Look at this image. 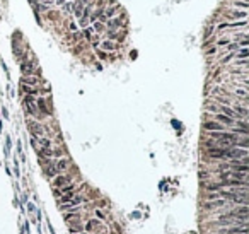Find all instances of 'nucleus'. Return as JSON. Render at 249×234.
Segmentation results:
<instances>
[{
    "label": "nucleus",
    "instance_id": "obj_1",
    "mask_svg": "<svg viewBox=\"0 0 249 234\" xmlns=\"http://www.w3.org/2000/svg\"><path fill=\"white\" fill-rule=\"evenodd\" d=\"M203 128L208 130V132H225V127L220 125L218 122H205Z\"/></svg>",
    "mask_w": 249,
    "mask_h": 234
},
{
    "label": "nucleus",
    "instance_id": "obj_2",
    "mask_svg": "<svg viewBox=\"0 0 249 234\" xmlns=\"http://www.w3.org/2000/svg\"><path fill=\"white\" fill-rule=\"evenodd\" d=\"M208 156L213 159H225V149L222 147H210L208 149Z\"/></svg>",
    "mask_w": 249,
    "mask_h": 234
},
{
    "label": "nucleus",
    "instance_id": "obj_3",
    "mask_svg": "<svg viewBox=\"0 0 249 234\" xmlns=\"http://www.w3.org/2000/svg\"><path fill=\"white\" fill-rule=\"evenodd\" d=\"M27 128H29V132L32 133V137H39V135H43V127L39 125V123L36 122H27Z\"/></svg>",
    "mask_w": 249,
    "mask_h": 234
},
{
    "label": "nucleus",
    "instance_id": "obj_4",
    "mask_svg": "<svg viewBox=\"0 0 249 234\" xmlns=\"http://www.w3.org/2000/svg\"><path fill=\"white\" fill-rule=\"evenodd\" d=\"M70 181V176L67 174H58V176L53 180V188H58V186H65L67 183Z\"/></svg>",
    "mask_w": 249,
    "mask_h": 234
},
{
    "label": "nucleus",
    "instance_id": "obj_5",
    "mask_svg": "<svg viewBox=\"0 0 249 234\" xmlns=\"http://www.w3.org/2000/svg\"><path fill=\"white\" fill-rule=\"evenodd\" d=\"M222 234H247V227H239V226H234L229 229H222Z\"/></svg>",
    "mask_w": 249,
    "mask_h": 234
},
{
    "label": "nucleus",
    "instance_id": "obj_6",
    "mask_svg": "<svg viewBox=\"0 0 249 234\" xmlns=\"http://www.w3.org/2000/svg\"><path fill=\"white\" fill-rule=\"evenodd\" d=\"M215 120H217V122L220 123V125H234V123H236V120L229 118V116L222 115V113H218V115H215Z\"/></svg>",
    "mask_w": 249,
    "mask_h": 234
},
{
    "label": "nucleus",
    "instance_id": "obj_7",
    "mask_svg": "<svg viewBox=\"0 0 249 234\" xmlns=\"http://www.w3.org/2000/svg\"><path fill=\"white\" fill-rule=\"evenodd\" d=\"M234 147H241V149H247L249 147V137H242V138H237Z\"/></svg>",
    "mask_w": 249,
    "mask_h": 234
},
{
    "label": "nucleus",
    "instance_id": "obj_8",
    "mask_svg": "<svg viewBox=\"0 0 249 234\" xmlns=\"http://www.w3.org/2000/svg\"><path fill=\"white\" fill-rule=\"evenodd\" d=\"M84 0H79L77 3L74 5V14L75 16H79V17H82V12H84Z\"/></svg>",
    "mask_w": 249,
    "mask_h": 234
},
{
    "label": "nucleus",
    "instance_id": "obj_9",
    "mask_svg": "<svg viewBox=\"0 0 249 234\" xmlns=\"http://www.w3.org/2000/svg\"><path fill=\"white\" fill-rule=\"evenodd\" d=\"M68 162H70L68 159H60L58 162H56V166H55L56 173H60V171H65V169H67V167H68Z\"/></svg>",
    "mask_w": 249,
    "mask_h": 234
},
{
    "label": "nucleus",
    "instance_id": "obj_10",
    "mask_svg": "<svg viewBox=\"0 0 249 234\" xmlns=\"http://www.w3.org/2000/svg\"><path fill=\"white\" fill-rule=\"evenodd\" d=\"M222 205H225V200H223V198H218V200H212V202L205 203V207H207V208H213V207H222Z\"/></svg>",
    "mask_w": 249,
    "mask_h": 234
},
{
    "label": "nucleus",
    "instance_id": "obj_11",
    "mask_svg": "<svg viewBox=\"0 0 249 234\" xmlns=\"http://www.w3.org/2000/svg\"><path fill=\"white\" fill-rule=\"evenodd\" d=\"M38 108L41 109L43 111V115H51V113H50V109H48V106H46V103H45V99H38Z\"/></svg>",
    "mask_w": 249,
    "mask_h": 234
},
{
    "label": "nucleus",
    "instance_id": "obj_12",
    "mask_svg": "<svg viewBox=\"0 0 249 234\" xmlns=\"http://www.w3.org/2000/svg\"><path fill=\"white\" fill-rule=\"evenodd\" d=\"M82 229H84V227L80 226V222H74V226H70L68 231H70V234H77V232H84Z\"/></svg>",
    "mask_w": 249,
    "mask_h": 234
},
{
    "label": "nucleus",
    "instance_id": "obj_13",
    "mask_svg": "<svg viewBox=\"0 0 249 234\" xmlns=\"http://www.w3.org/2000/svg\"><path fill=\"white\" fill-rule=\"evenodd\" d=\"M21 70L24 72V74H32V63H29V62H24L22 65H21Z\"/></svg>",
    "mask_w": 249,
    "mask_h": 234
},
{
    "label": "nucleus",
    "instance_id": "obj_14",
    "mask_svg": "<svg viewBox=\"0 0 249 234\" xmlns=\"http://www.w3.org/2000/svg\"><path fill=\"white\" fill-rule=\"evenodd\" d=\"M22 84L26 86V84H29V86H36L38 84V79L32 77V75H29V77H22Z\"/></svg>",
    "mask_w": 249,
    "mask_h": 234
},
{
    "label": "nucleus",
    "instance_id": "obj_15",
    "mask_svg": "<svg viewBox=\"0 0 249 234\" xmlns=\"http://www.w3.org/2000/svg\"><path fill=\"white\" fill-rule=\"evenodd\" d=\"M108 26L113 27V29H116V27L121 26V22H120V19H109V21H108Z\"/></svg>",
    "mask_w": 249,
    "mask_h": 234
},
{
    "label": "nucleus",
    "instance_id": "obj_16",
    "mask_svg": "<svg viewBox=\"0 0 249 234\" xmlns=\"http://www.w3.org/2000/svg\"><path fill=\"white\" fill-rule=\"evenodd\" d=\"M39 144H41V149H50V145H51V142H50L48 138L41 137V138H39Z\"/></svg>",
    "mask_w": 249,
    "mask_h": 234
},
{
    "label": "nucleus",
    "instance_id": "obj_17",
    "mask_svg": "<svg viewBox=\"0 0 249 234\" xmlns=\"http://www.w3.org/2000/svg\"><path fill=\"white\" fill-rule=\"evenodd\" d=\"M74 190H75V186H74V185H65V186H63V190H60V192H62V195H63V193L67 195V193H74Z\"/></svg>",
    "mask_w": 249,
    "mask_h": 234
},
{
    "label": "nucleus",
    "instance_id": "obj_18",
    "mask_svg": "<svg viewBox=\"0 0 249 234\" xmlns=\"http://www.w3.org/2000/svg\"><path fill=\"white\" fill-rule=\"evenodd\" d=\"M45 173L48 174L50 178H51V176H55V174H58V173H56V169H55V166H48V167L45 169Z\"/></svg>",
    "mask_w": 249,
    "mask_h": 234
},
{
    "label": "nucleus",
    "instance_id": "obj_19",
    "mask_svg": "<svg viewBox=\"0 0 249 234\" xmlns=\"http://www.w3.org/2000/svg\"><path fill=\"white\" fill-rule=\"evenodd\" d=\"M103 48H104V50H108V52H111V50H114V43H111V41H104V43H103Z\"/></svg>",
    "mask_w": 249,
    "mask_h": 234
},
{
    "label": "nucleus",
    "instance_id": "obj_20",
    "mask_svg": "<svg viewBox=\"0 0 249 234\" xmlns=\"http://www.w3.org/2000/svg\"><path fill=\"white\" fill-rule=\"evenodd\" d=\"M94 29H96L97 32L104 31V24H103V22H99V21H96V22H94Z\"/></svg>",
    "mask_w": 249,
    "mask_h": 234
},
{
    "label": "nucleus",
    "instance_id": "obj_21",
    "mask_svg": "<svg viewBox=\"0 0 249 234\" xmlns=\"http://www.w3.org/2000/svg\"><path fill=\"white\" fill-rule=\"evenodd\" d=\"M51 152H53L55 157H62L63 156V149H55V151H51Z\"/></svg>",
    "mask_w": 249,
    "mask_h": 234
},
{
    "label": "nucleus",
    "instance_id": "obj_22",
    "mask_svg": "<svg viewBox=\"0 0 249 234\" xmlns=\"http://www.w3.org/2000/svg\"><path fill=\"white\" fill-rule=\"evenodd\" d=\"M114 12H116V9H113V7H109V9L106 10V16H104V17H111V16H114Z\"/></svg>",
    "mask_w": 249,
    "mask_h": 234
},
{
    "label": "nucleus",
    "instance_id": "obj_23",
    "mask_svg": "<svg viewBox=\"0 0 249 234\" xmlns=\"http://www.w3.org/2000/svg\"><path fill=\"white\" fill-rule=\"evenodd\" d=\"M247 55H249V50H247V48H242V50H241V53H239V57H241V58H247Z\"/></svg>",
    "mask_w": 249,
    "mask_h": 234
},
{
    "label": "nucleus",
    "instance_id": "obj_24",
    "mask_svg": "<svg viewBox=\"0 0 249 234\" xmlns=\"http://www.w3.org/2000/svg\"><path fill=\"white\" fill-rule=\"evenodd\" d=\"M87 24H89V19H87V17H80V26H82V27H87Z\"/></svg>",
    "mask_w": 249,
    "mask_h": 234
},
{
    "label": "nucleus",
    "instance_id": "obj_25",
    "mask_svg": "<svg viewBox=\"0 0 249 234\" xmlns=\"http://www.w3.org/2000/svg\"><path fill=\"white\" fill-rule=\"evenodd\" d=\"M237 48H239V45H237V43H230V45H229V50H230V52H234V50H237Z\"/></svg>",
    "mask_w": 249,
    "mask_h": 234
},
{
    "label": "nucleus",
    "instance_id": "obj_26",
    "mask_svg": "<svg viewBox=\"0 0 249 234\" xmlns=\"http://www.w3.org/2000/svg\"><path fill=\"white\" fill-rule=\"evenodd\" d=\"M236 5H237V7H244V9H246V7H247V2H239V0H237Z\"/></svg>",
    "mask_w": 249,
    "mask_h": 234
},
{
    "label": "nucleus",
    "instance_id": "obj_27",
    "mask_svg": "<svg viewBox=\"0 0 249 234\" xmlns=\"http://www.w3.org/2000/svg\"><path fill=\"white\" fill-rule=\"evenodd\" d=\"M236 65H247V60H246V58H242V60H237Z\"/></svg>",
    "mask_w": 249,
    "mask_h": 234
},
{
    "label": "nucleus",
    "instance_id": "obj_28",
    "mask_svg": "<svg viewBox=\"0 0 249 234\" xmlns=\"http://www.w3.org/2000/svg\"><path fill=\"white\" fill-rule=\"evenodd\" d=\"M218 45H220V46H225V45H229V39H220V41H218Z\"/></svg>",
    "mask_w": 249,
    "mask_h": 234
},
{
    "label": "nucleus",
    "instance_id": "obj_29",
    "mask_svg": "<svg viewBox=\"0 0 249 234\" xmlns=\"http://www.w3.org/2000/svg\"><path fill=\"white\" fill-rule=\"evenodd\" d=\"M27 210H29V214H31V212H34V210H36V207L32 205V203H27Z\"/></svg>",
    "mask_w": 249,
    "mask_h": 234
},
{
    "label": "nucleus",
    "instance_id": "obj_30",
    "mask_svg": "<svg viewBox=\"0 0 249 234\" xmlns=\"http://www.w3.org/2000/svg\"><path fill=\"white\" fill-rule=\"evenodd\" d=\"M84 34H85V38L89 39V38H91V29L87 27V29H85V31H84Z\"/></svg>",
    "mask_w": 249,
    "mask_h": 234
},
{
    "label": "nucleus",
    "instance_id": "obj_31",
    "mask_svg": "<svg viewBox=\"0 0 249 234\" xmlns=\"http://www.w3.org/2000/svg\"><path fill=\"white\" fill-rule=\"evenodd\" d=\"M232 57H234V53H230V55H227V57H225V58H223V60H222V62H223V63H225V62H229V60H230V58H232Z\"/></svg>",
    "mask_w": 249,
    "mask_h": 234
},
{
    "label": "nucleus",
    "instance_id": "obj_32",
    "mask_svg": "<svg viewBox=\"0 0 249 234\" xmlns=\"http://www.w3.org/2000/svg\"><path fill=\"white\" fill-rule=\"evenodd\" d=\"M96 214H97V217H99V219H104V214H103V212L99 210V208H97V210H96Z\"/></svg>",
    "mask_w": 249,
    "mask_h": 234
},
{
    "label": "nucleus",
    "instance_id": "obj_33",
    "mask_svg": "<svg viewBox=\"0 0 249 234\" xmlns=\"http://www.w3.org/2000/svg\"><path fill=\"white\" fill-rule=\"evenodd\" d=\"M234 16H236V17H246V12H236Z\"/></svg>",
    "mask_w": 249,
    "mask_h": 234
},
{
    "label": "nucleus",
    "instance_id": "obj_34",
    "mask_svg": "<svg viewBox=\"0 0 249 234\" xmlns=\"http://www.w3.org/2000/svg\"><path fill=\"white\" fill-rule=\"evenodd\" d=\"M55 197H56V198H60V197H63V195H62V192H60V190H55Z\"/></svg>",
    "mask_w": 249,
    "mask_h": 234
},
{
    "label": "nucleus",
    "instance_id": "obj_35",
    "mask_svg": "<svg viewBox=\"0 0 249 234\" xmlns=\"http://www.w3.org/2000/svg\"><path fill=\"white\" fill-rule=\"evenodd\" d=\"M2 115H3V118H7V116H9V113H7L5 108H2Z\"/></svg>",
    "mask_w": 249,
    "mask_h": 234
},
{
    "label": "nucleus",
    "instance_id": "obj_36",
    "mask_svg": "<svg viewBox=\"0 0 249 234\" xmlns=\"http://www.w3.org/2000/svg\"><path fill=\"white\" fill-rule=\"evenodd\" d=\"M9 149H10V138L7 137V152H9Z\"/></svg>",
    "mask_w": 249,
    "mask_h": 234
},
{
    "label": "nucleus",
    "instance_id": "obj_37",
    "mask_svg": "<svg viewBox=\"0 0 249 234\" xmlns=\"http://www.w3.org/2000/svg\"><path fill=\"white\" fill-rule=\"evenodd\" d=\"M56 3H60V5H63V3H65V0H56Z\"/></svg>",
    "mask_w": 249,
    "mask_h": 234
},
{
    "label": "nucleus",
    "instance_id": "obj_38",
    "mask_svg": "<svg viewBox=\"0 0 249 234\" xmlns=\"http://www.w3.org/2000/svg\"><path fill=\"white\" fill-rule=\"evenodd\" d=\"M39 2H48V0H39Z\"/></svg>",
    "mask_w": 249,
    "mask_h": 234
}]
</instances>
